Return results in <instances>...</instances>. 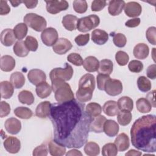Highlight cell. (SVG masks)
<instances>
[{"mask_svg":"<svg viewBox=\"0 0 156 156\" xmlns=\"http://www.w3.org/2000/svg\"><path fill=\"white\" fill-rule=\"evenodd\" d=\"M49 118L54 140L68 148H81L87 143L93 118L85 111V103L73 99L51 104Z\"/></svg>","mask_w":156,"mask_h":156,"instance_id":"1","label":"cell"},{"mask_svg":"<svg viewBox=\"0 0 156 156\" xmlns=\"http://www.w3.org/2000/svg\"><path fill=\"white\" fill-rule=\"evenodd\" d=\"M156 116L147 115L135 121L131 129L132 144L135 148L145 152L156 151Z\"/></svg>","mask_w":156,"mask_h":156,"instance_id":"2","label":"cell"},{"mask_svg":"<svg viewBox=\"0 0 156 156\" xmlns=\"http://www.w3.org/2000/svg\"><path fill=\"white\" fill-rule=\"evenodd\" d=\"M95 88L94 76L91 74H85L79 80V89L76 93L77 99L81 102L90 101Z\"/></svg>","mask_w":156,"mask_h":156,"instance_id":"3","label":"cell"},{"mask_svg":"<svg viewBox=\"0 0 156 156\" xmlns=\"http://www.w3.org/2000/svg\"><path fill=\"white\" fill-rule=\"evenodd\" d=\"M51 83L55 99L58 102H64L74 99V93L69 83L62 80H54Z\"/></svg>","mask_w":156,"mask_h":156,"instance_id":"4","label":"cell"},{"mask_svg":"<svg viewBox=\"0 0 156 156\" xmlns=\"http://www.w3.org/2000/svg\"><path fill=\"white\" fill-rule=\"evenodd\" d=\"M24 23L37 32L44 30L47 26L45 18L34 13H27L24 17Z\"/></svg>","mask_w":156,"mask_h":156,"instance_id":"5","label":"cell"},{"mask_svg":"<svg viewBox=\"0 0 156 156\" xmlns=\"http://www.w3.org/2000/svg\"><path fill=\"white\" fill-rule=\"evenodd\" d=\"M100 23V18L96 15H90L79 18L77 24V29L81 32H87L96 28Z\"/></svg>","mask_w":156,"mask_h":156,"instance_id":"6","label":"cell"},{"mask_svg":"<svg viewBox=\"0 0 156 156\" xmlns=\"http://www.w3.org/2000/svg\"><path fill=\"white\" fill-rule=\"evenodd\" d=\"M73 75V69L72 66L65 63V67L55 68L52 69L49 73V77L51 82L54 80L68 81L69 80Z\"/></svg>","mask_w":156,"mask_h":156,"instance_id":"7","label":"cell"},{"mask_svg":"<svg viewBox=\"0 0 156 156\" xmlns=\"http://www.w3.org/2000/svg\"><path fill=\"white\" fill-rule=\"evenodd\" d=\"M104 90L110 96H115L119 95L122 91V83L119 80L109 78L105 82Z\"/></svg>","mask_w":156,"mask_h":156,"instance_id":"8","label":"cell"},{"mask_svg":"<svg viewBox=\"0 0 156 156\" xmlns=\"http://www.w3.org/2000/svg\"><path fill=\"white\" fill-rule=\"evenodd\" d=\"M46 3V10L51 14H57L62 11L66 10L69 7L68 2L65 1L51 0L45 1Z\"/></svg>","mask_w":156,"mask_h":156,"instance_id":"9","label":"cell"},{"mask_svg":"<svg viewBox=\"0 0 156 156\" xmlns=\"http://www.w3.org/2000/svg\"><path fill=\"white\" fill-rule=\"evenodd\" d=\"M58 35L57 30L53 27L46 28L42 31L41 39L47 46H53L58 40Z\"/></svg>","mask_w":156,"mask_h":156,"instance_id":"10","label":"cell"},{"mask_svg":"<svg viewBox=\"0 0 156 156\" xmlns=\"http://www.w3.org/2000/svg\"><path fill=\"white\" fill-rule=\"evenodd\" d=\"M73 47L69 40L65 38H60L52 46L54 52L59 55H63L69 51Z\"/></svg>","mask_w":156,"mask_h":156,"instance_id":"11","label":"cell"},{"mask_svg":"<svg viewBox=\"0 0 156 156\" xmlns=\"http://www.w3.org/2000/svg\"><path fill=\"white\" fill-rule=\"evenodd\" d=\"M27 78L32 84L37 86L40 83L46 81V76L45 73L41 69H32L29 71Z\"/></svg>","mask_w":156,"mask_h":156,"instance_id":"12","label":"cell"},{"mask_svg":"<svg viewBox=\"0 0 156 156\" xmlns=\"http://www.w3.org/2000/svg\"><path fill=\"white\" fill-rule=\"evenodd\" d=\"M5 149L9 153H18L21 149V142L15 136H8L3 143Z\"/></svg>","mask_w":156,"mask_h":156,"instance_id":"13","label":"cell"},{"mask_svg":"<svg viewBox=\"0 0 156 156\" xmlns=\"http://www.w3.org/2000/svg\"><path fill=\"white\" fill-rule=\"evenodd\" d=\"M124 13L129 17H136L140 15L142 12L141 5L135 1L129 2L124 5Z\"/></svg>","mask_w":156,"mask_h":156,"instance_id":"14","label":"cell"},{"mask_svg":"<svg viewBox=\"0 0 156 156\" xmlns=\"http://www.w3.org/2000/svg\"><path fill=\"white\" fill-rule=\"evenodd\" d=\"M4 127L7 132L12 135H16L21 129V123L20 120L15 118H10L5 121Z\"/></svg>","mask_w":156,"mask_h":156,"instance_id":"15","label":"cell"},{"mask_svg":"<svg viewBox=\"0 0 156 156\" xmlns=\"http://www.w3.org/2000/svg\"><path fill=\"white\" fill-rule=\"evenodd\" d=\"M92 41L98 44H104L108 40V35L107 32L101 29H94L91 32Z\"/></svg>","mask_w":156,"mask_h":156,"instance_id":"16","label":"cell"},{"mask_svg":"<svg viewBox=\"0 0 156 156\" xmlns=\"http://www.w3.org/2000/svg\"><path fill=\"white\" fill-rule=\"evenodd\" d=\"M126 3L122 0H112L108 3V11L112 16H116L119 15L125 5Z\"/></svg>","mask_w":156,"mask_h":156,"instance_id":"17","label":"cell"},{"mask_svg":"<svg viewBox=\"0 0 156 156\" xmlns=\"http://www.w3.org/2000/svg\"><path fill=\"white\" fill-rule=\"evenodd\" d=\"M119 128L118 123L114 120L107 119L104 122V132L110 137L116 136L119 132Z\"/></svg>","mask_w":156,"mask_h":156,"instance_id":"18","label":"cell"},{"mask_svg":"<svg viewBox=\"0 0 156 156\" xmlns=\"http://www.w3.org/2000/svg\"><path fill=\"white\" fill-rule=\"evenodd\" d=\"M51 102L46 101L40 102L35 110V115L40 118H46L49 116L51 110Z\"/></svg>","mask_w":156,"mask_h":156,"instance_id":"19","label":"cell"},{"mask_svg":"<svg viewBox=\"0 0 156 156\" xmlns=\"http://www.w3.org/2000/svg\"><path fill=\"white\" fill-rule=\"evenodd\" d=\"M106 118L103 115H98L93 118L90 124V130L95 133H101L104 132V124Z\"/></svg>","mask_w":156,"mask_h":156,"instance_id":"20","label":"cell"},{"mask_svg":"<svg viewBox=\"0 0 156 156\" xmlns=\"http://www.w3.org/2000/svg\"><path fill=\"white\" fill-rule=\"evenodd\" d=\"M16 37L13 30L11 29H5L1 32V41L5 46H10L15 41Z\"/></svg>","mask_w":156,"mask_h":156,"instance_id":"21","label":"cell"},{"mask_svg":"<svg viewBox=\"0 0 156 156\" xmlns=\"http://www.w3.org/2000/svg\"><path fill=\"white\" fill-rule=\"evenodd\" d=\"M115 144L116 145L118 151L120 152L126 151L130 146L129 136L125 133L119 134L115 140Z\"/></svg>","mask_w":156,"mask_h":156,"instance_id":"22","label":"cell"},{"mask_svg":"<svg viewBox=\"0 0 156 156\" xmlns=\"http://www.w3.org/2000/svg\"><path fill=\"white\" fill-rule=\"evenodd\" d=\"M83 66L88 72H96L99 69V62L94 56H88L83 60Z\"/></svg>","mask_w":156,"mask_h":156,"instance_id":"23","label":"cell"},{"mask_svg":"<svg viewBox=\"0 0 156 156\" xmlns=\"http://www.w3.org/2000/svg\"><path fill=\"white\" fill-rule=\"evenodd\" d=\"M149 53V48L145 43H138L135 46L133 51V55L138 59H145Z\"/></svg>","mask_w":156,"mask_h":156,"instance_id":"24","label":"cell"},{"mask_svg":"<svg viewBox=\"0 0 156 156\" xmlns=\"http://www.w3.org/2000/svg\"><path fill=\"white\" fill-rule=\"evenodd\" d=\"M78 18L73 15L68 14L63 16L62 23L64 27L69 31H73L77 29Z\"/></svg>","mask_w":156,"mask_h":156,"instance_id":"25","label":"cell"},{"mask_svg":"<svg viewBox=\"0 0 156 156\" xmlns=\"http://www.w3.org/2000/svg\"><path fill=\"white\" fill-rule=\"evenodd\" d=\"M48 150L49 154L52 156H62L65 155L66 152V147L58 144L54 140L49 142Z\"/></svg>","mask_w":156,"mask_h":156,"instance_id":"26","label":"cell"},{"mask_svg":"<svg viewBox=\"0 0 156 156\" xmlns=\"http://www.w3.org/2000/svg\"><path fill=\"white\" fill-rule=\"evenodd\" d=\"M15 66V60L10 55H5L1 58V69L5 72L12 71Z\"/></svg>","mask_w":156,"mask_h":156,"instance_id":"27","label":"cell"},{"mask_svg":"<svg viewBox=\"0 0 156 156\" xmlns=\"http://www.w3.org/2000/svg\"><path fill=\"white\" fill-rule=\"evenodd\" d=\"M37 95L41 99L48 97L52 91V87L46 81L37 85L35 88Z\"/></svg>","mask_w":156,"mask_h":156,"instance_id":"28","label":"cell"},{"mask_svg":"<svg viewBox=\"0 0 156 156\" xmlns=\"http://www.w3.org/2000/svg\"><path fill=\"white\" fill-rule=\"evenodd\" d=\"M10 83L16 89L21 88L25 83V77L21 72L16 71L13 73L10 77Z\"/></svg>","mask_w":156,"mask_h":156,"instance_id":"29","label":"cell"},{"mask_svg":"<svg viewBox=\"0 0 156 156\" xmlns=\"http://www.w3.org/2000/svg\"><path fill=\"white\" fill-rule=\"evenodd\" d=\"M103 112L105 115L109 116H114L119 112V108L116 101H108L103 105Z\"/></svg>","mask_w":156,"mask_h":156,"instance_id":"30","label":"cell"},{"mask_svg":"<svg viewBox=\"0 0 156 156\" xmlns=\"http://www.w3.org/2000/svg\"><path fill=\"white\" fill-rule=\"evenodd\" d=\"M0 90L1 97L4 99L10 98L13 94L14 87L8 81H2L0 83Z\"/></svg>","mask_w":156,"mask_h":156,"instance_id":"31","label":"cell"},{"mask_svg":"<svg viewBox=\"0 0 156 156\" xmlns=\"http://www.w3.org/2000/svg\"><path fill=\"white\" fill-rule=\"evenodd\" d=\"M13 50L15 55L20 57H26L29 52V50L27 49L25 41L23 40L16 41L13 46Z\"/></svg>","mask_w":156,"mask_h":156,"instance_id":"32","label":"cell"},{"mask_svg":"<svg viewBox=\"0 0 156 156\" xmlns=\"http://www.w3.org/2000/svg\"><path fill=\"white\" fill-rule=\"evenodd\" d=\"M113 63L109 59H103L99 62V66L98 70L100 74L110 75L113 71Z\"/></svg>","mask_w":156,"mask_h":156,"instance_id":"33","label":"cell"},{"mask_svg":"<svg viewBox=\"0 0 156 156\" xmlns=\"http://www.w3.org/2000/svg\"><path fill=\"white\" fill-rule=\"evenodd\" d=\"M117 104L120 110H127L132 111L133 108V100L128 96H122L120 98Z\"/></svg>","mask_w":156,"mask_h":156,"instance_id":"34","label":"cell"},{"mask_svg":"<svg viewBox=\"0 0 156 156\" xmlns=\"http://www.w3.org/2000/svg\"><path fill=\"white\" fill-rule=\"evenodd\" d=\"M19 101L23 104L31 105L34 102V96L33 94L28 90H23L20 91L18 95Z\"/></svg>","mask_w":156,"mask_h":156,"instance_id":"35","label":"cell"},{"mask_svg":"<svg viewBox=\"0 0 156 156\" xmlns=\"http://www.w3.org/2000/svg\"><path fill=\"white\" fill-rule=\"evenodd\" d=\"M13 30L16 38L18 40H21L27 34V26L24 23H21L16 24L14 27Z\"/></svg>","mask_w":156,"mask_h":156,"instance_id":"36","label":"cell"},{"mask_svg":"<svg viewBox=\"0 0 156 156\" xmlns=\"http://www.w3.org/2000/svg\"><path fill=\"white\" fill-rule=\"evenodd\" d=\"M117 115V120L120 125L124 126L130 124L132 118V115L130 111L121 110Z\"/></svg>","mask_w":156,"mask_h":156,"instance_id":"37","label":"cell"},{"mask_svg":"<svg viewBox=\"0 0 156 156\" xmlns=\"http://www.w3.org/2000/svg\"><path fill=\"white\" fill-rule=\"evenodd\" d=\"M85 111L90 116L94 118L101 113L102 107L96 102H90L86 105Z\"/></svg>","mask_w":156,"mask_h":156,"instance_id":"38","label":"cell"},{"mask_svg":"<svg viewBox=\"0 0 156 156\" xmlns=\"http://www.w3.org/2000/svg\"><path fill=\"white\" fill-rule=\"evenodd\" d=\"M136 107L137 110L142 113L149 112L152 109V105L146 98H140L136 101Z\"/></svg>","mask_w":156,"mask_h":156,"instance_id":"39","label":"cell"},{"mask_svg":"<svg viewBox=\"0 0 156 156\" xmlns=\"http://www.w3.org/2000/svg\"><path fill=\"white\" fill-rule=\"evenodd\" d=\"M84 151L86 155L88 156H96L100 153V147L99 145L94 142H88L84 147Z\"/></svg>","mask_w":156,"mask_h":156,"instance_id":"40","label":"cell"},{"mask_svg":"<svg viewBox=\"0 0 156 156\" xmlns=\"http://www.w3.org/2000/svg\"><path fill=\"white\" fill-rule=\"evenodd\" d=\"M14 113L17 117L24 119L30 118L33 114L30 108L25 107H18L16 108L14 110Z\"/></svg>","mask_w":156,"mask_h":156,"instance_id":"41","label":"cell"},{"mask_svg":"<svg viewBox=\"0 0 156 156\" xmlns=\"http://www.w3.org/2000/svg\"><path fill=\"white\" fill-rule=\"evenodd\" d=\"M138 89L144 93L149 91L151 89V82L145 76H140L137 80Z\"/></svg>","mask_w":156,"mask_h":156,"instance_id":"42","label":"cell"},{"mask_svg":"<svg viewBox=\"0 0 156 156\" xmlns=\"http://www.w3.org/2000/svg\"><path fill=\"white\" fill-rule=\"evenodd\" d=\"M118 154V149L115 143H107L102 149V155L104 156H115Z\"/></svg>","mask_w":156,"mask_h":156,"instance_id":"43","label":"cell"},{"mask_svg":"<svg viewBox=\"0 0 156 156\" xmlns=\"http://www.w3.org/2000/svg\"><path fill=\"white\" fill-rule=\"evenodd\" d=\"M73 4L74 10L78 13H83L88 9L87 2L85 0H75Z\"/></svg>","mask_w":156,"mask_h":156,"instance_id":"44","label":"cell"},{"mask_svg":"<svg viewBox=\"0 0 156 156\" xmlns=\"http://www.w3.org/2000/svg\"><path fill=\"white\" fill-rule=\"evenodd\" d=\"M115 60L120 66H125L129 62V55L124 51H119L115 54Z\"/></svg>","mask_w":156,"mask_h":156,"instance_id":"45","label":"cell"},{"mask_svg":"<svg viewBox=\"0 0 156 156\" xmlns=\"http://www.w3.org/2000/svg\"><path fill=\"white\" fill-rule=\"evenodd\" d=\"M113 41L116 46L118 48H122L125 46L127 39L123 34L116 33L113 35Z\"/></svg>","mask_w":156,"mask_h":156,"instance_id":"46","label":"cell"},{"mask_svg":"<svg viewBox=\"0 0 156 156\" xmlns=\"http://www.w3.org/2000/svg\"><path fill=\"white\" fill-rule=\"evenodd\" d=\"M25 44L27 49L32 52H35L37 50L38 47V43L37 39L32 36H27L25 40Z\"/></svg>","mask_w":156,"mask_h":156,"instance_id":"47","label":"cell"},{"mask_svg":"<svg viewBox=\"0 0 156 156\" xmlns=\"http://www.w3.org/2000/svg\"><path fill=\"white\" fill-rule=\"evenodd\" d=\"M128 68L132 73H138L143 69V64L141 62L136 60L130 61L128 65Z\"/></svg>","mask_w":156,"mask_h":156,"instance_id":"48","label":"cell"},{"mask_svg":"<svg viewBox=\"0 0 156 156\" xmlns=\"http://www.w3.org/2000/svg\"><path fill=\"white\" fill-rule=\"evenodd\" d=\"M67 60L75 66H80L83 65V59L80 54L77 53H71L67 56Z\"/></svg>","mask_w":156,"mask_h":156,"instance_id":"49","label":"cell"},{"mask_svg":"<svg viewBox=\"0 0 156 156\" xmlns=\"http://www.w3.org/2000/svg\"><path fill=\"white\" fill-rule=\"evenodd\" d=\"M155 35H156V28L155 27L152 26L149 27L146 32V37L148 41L153 44L155 45L156 44V38H155Z\"/></svg>","mask_w":156,"mask_h":156,"instance_id":"50","label":"cell"},{"mask_svg":"<svg viewBox=\"0 0 156 156\" xmlns=\"http://www.w3.org/2000/svg\"><path fill=\"white\" fill-rule=\"evenodd\" d=\"M109 78H110L109 75L100 74V73H99L97 75V77H96L97 86H98V88L99 90H104V85H105V82Z\"/></svg>","mask_w":156,"mask_h":156,"instance_id":"51","label":"cell"},{"mask_svg":"<svg viewBox=\"0 0 156 156\" xmlns=\"http://www.w3.org/2000/svg\"><path fill=\"white\" fill-rule=\"evenodd\" d=\"M107 5L106 1L104 0H94L92 2L91 9L93 12H99L102 10Z\"/></svg>","mask_w":156,"mask_h":156,"instance_id":"52","label":"cell"},{"mask_svg":"<svg viewBox=\"0 0 156 156\" xmlns=\"http://www.w3.org/2000/svg\"><path fill=\"white\" fill-rule=\"evenodd\" d=\"M90 40V34H80L76 37L74 41L79 46H83L86 45Z\"/></svg>","mask_w":156,"mask_h":156,"instance_id":"53","label":"cell"},{"mask_svg":"<svg viewBox=\"0 0 156 156\" xmlns=\"http://www.w3.org/2000/svg\"><path fill=\"white\" fill-rule=\"evenodd\" d=\"M48 153V151L46 146L44 144H41L34 149L32 155L34 156H46Z\"/></svg>","mask_w":156,"mask_h":156,"instance_id":"54","label":"cell"},{"mask_svg":"<svg viewBox=\"0 0 156 156\" xmlns=\"http://www.w3.org/2000/svg\"><path fill=\"white\" fill-rule=\"evenodd\" d=\"M0 107V117L4 118L7 116L10 112V105L5 101H1Z\"/></svg>","mask_w":156,"mask_h":156,"instance_id":"55","label":"cell"},{"mask_svg":"<svg viewBox=\"0 0 156 156\" xmlns=\"http://www.w3.org/2000/svg\"><path fill=\"white\" fill-rule=\"evenodd\" d=\"M10 12V8L7 4V1H0V15H5Z\"/></svg>","mask_w":156,"mask_h":156,"instance_id":"56","label":"cell"},{"mask_svg":"<svg viewBox=\"0 0 156 156\" xmlns=\"http://www.w3.org/2000/svg\"><path fill=\"white\" fill-rule=\"evenodd\" d=\"M147 76L151 79H155L156 77V65L155 64H152L149 65L146 70Z\"/></svg>","mask_w":156,"mask_h":156,"instance_id":"57","label":"cell"},{"mask_svg":"<svg viewBox=\"0 0 156 156\" xmlns=\"http://www.w3.org/2000/svg\"><path fill=\"white\" fill-rule=\"evenodd\" d=\"M140 23V18H135L133 19L129 20L125 23V26L128 27H135L138 26Z\"/></svg>","mask_w":156,"mask_h":156,"instance_id":"58","label":"cell"},{"mask_svg":"<svg viewBox=\"0 0 156 156\" xmlns=\"http://www.w3.org/2000/svg\"><path fill=\"white\" fill-rule=\"evenodd\" d=\"M155 90H152L146 95V99L150 102L152 106L155 107Z\"/></svg>","mask_w":156,"mask_h":156,"instance_id":"59","label":"cell"},{"mask_svg":"<svg viewBox=\"0 0 156 156\" xmlns=\"http://www.w3.org/2000/svg\"><path fill=\"white\" fill-rule=\"evenodd\" d=\"M23 3H24L26 5V7L27 9H34L35 8L37 4H38V1L34 0V1H22Z\"/></svg>","mask_w":156,"mask_h":156,"instance_id":"60","label":"cell"},{"mask_svg":"<svg viewBox=\"0 0 156 156\" xmlns=\"http://www.w3.org/2000/svg\"><path fill=\"white\" fill-rule=\"evenodd\" d=\"M141 154H142L141 152L140 151H137L135 149H130L127 153H126L125 155H126V156H140Z\"/></svg>","mask_w":156,"mask_h":156,"instance_id":"61","label":"cell"},{"mask_svg":"<svg viewBox=\"0 0 156 156\" xmlns=\"http://www.w3.org/2000/svg\"><path fill=\"white\" fill-rule=\"evenodd\" d=\"M66 156H69V155H80V156H82V154L80 152V151H79L77 150V149H73L72 150L69 151L66 154Z\"/></svg>","mask_w":156,"mask_h":156,"instance_id":"62","label":"cell"},{"mask_svg":"<svg viewBox=\"0 0 156 156\" xmlns=\"http://www.w3.org/2000/svg\"><path fill=\"white\" fill-rule=\"evenodd\" d=\"M10 2L13 7H18L20 4L23 3L22 1H10Z\"/></svg>","mask_w":156,"mask_h":156,"instance_id":"63","label":"cell"}]
</instances>
